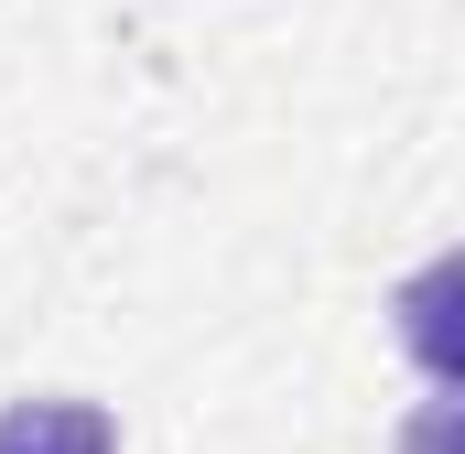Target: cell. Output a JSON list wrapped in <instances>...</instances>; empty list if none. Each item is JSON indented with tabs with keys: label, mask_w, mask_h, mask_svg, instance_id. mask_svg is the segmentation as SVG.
Masks as SVG:
<instances>
[{
	"label": "cell",
	"mask_w": 465,
	"mask_h": 454,
	"mask_svg": "<svg viewBox=\"0 0 465 454\" xmlns=\"http://www.w3.org/2000/svg\"><path fill=\"white\" fill-rule=\"evenodd\" d=\"M401 346L444 379V390H465V249H444V260H422L411 281H401Z\"/></svg>",
	"instance_id": "cell-1"
},
{
	"label": "cell",
	"mask_w": 465,
	"mask_h": 454,
	"mask_svg": "<svg viewBox=\"0 0 465 454\" xmlns=\"http://www.w3.org/2000/svg\"><path fill=\"white\" fill-rule=\"evenodd\" d=\"M0 454H109V411L98 400H22V411H0Z\"/></svg>",
	"instance_id": "cell-2"
},
{
	"label": "cell",
	"mask_w": 465,
	"mask_h": 454,
	"mask_svg": "<svg viewBox=\"0 0 465 454\" xmlns=\"http://www.w3.org/2000/svg\"><path fill=\"white\" fill-rule=\"evenodd\" d=\"M401 454H465V390L455 400H422V411L401 422Z\"/></svg>",
	"instance_id": "cell-3"
}]
</instances>
